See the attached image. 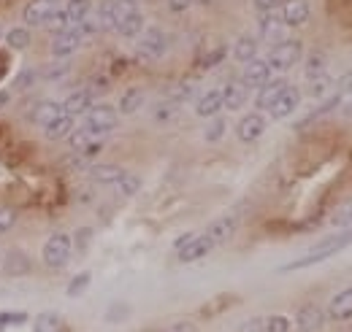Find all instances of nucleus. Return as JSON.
Wrapping results in <instances>:
<instances>
[{
    "label": "nucleus",
    "mask_w": 352,
    "mask_h": 332,
    "mask_svg": "<svg viewBox=\"0 0 352 332\" xmlns=\"http://www.w3.org/2000/svg\"><path fill=\"white\" fill-rule=\"evenodd\" d=\"M82 41H85V38H82V33H79L76 27H68L65 33H57L52 46H49V49H52V57H57V60L71 57V54L82 46Z\"/></svg>",
    "instance_id": "6e6552de"
},
{
    "label": "nucleus",
    "mask_w": 352,
    "mask_h": 332,
    "mask_svg": "<svg viewBox=\"0 0 352 332\" xmlns=\"http://www.w3.org/2000/svg\"><path fill=\"white\" fill-rule=\"evenodd\" d=\"M268 79H271V65H268L265 60H258V57L250 60L247 68H244V73H241V82L247 84L250 89H252V86H263Z\"/></svg>",
    "instance_id": "aec40b11"
},
{
    "label": "nucleus",
    "mask_w": 352,
    "mask_h": 332,
    "mask_svg": "<svg viewBox=\"0 0 352 332\" xmlns=\"http://www.w3.org/2000/svg\"><path fill=\"white\" fill-rule=\"evenodd\" d=\"M212 249H214V241L206 233L204 235H192V241L184 249H179V262H198V259H204Z\"/></svg>",
    "instance_id": "dca6fc26"
},
{
    "label": "nucleus",
    "mask_w": 352,
    "mask_h": 332,
    "mask_svg": "<svg viewBox=\"0 0 352 332\" xmlns=\"http://www.w3.org/2000/svg\"><path fill=\"white\" fill-rule=\"evenodd\" d=\"M68 71H71V68H68L65 62H63V65H46L44 71H41V76H44V79H49V82H54V79L68 76Z\"/></svg>",
    "instance_id": "49530a36"
},
{
    "label": "nucleus",
    "mask_w": 352,
    "mask_h": 332,
    "mask_svg": "<svg viewBox=\"0 0 352 332\" xmlns=\"http://www.w3.org/2000/svg\"><path fill=\"white\" fill-rule=\"evenodd\" d=\"M144 100H146V95H144V89H141V86H131V89H125V92H122V97H120V114L131 117V114H135V111H141Z\"/></svg>",
    "instance_id": "a878e982"
},
{
    "label": "nucleus",
    "mask_w": 352,
    "mask_h": 332,
    "mask_svg": "<svg viewBox=\"0 0 352 332\" xmlns=\"http://www.w3.org/2000/svg\"><path fill=\"white\" fill-rule=\"evenodd\" d=\"M120 122V114H117V108H111V106H92L87 114H85V127H87L89 132L95 135V138H103V135H109L114 127Z\"/></svg>",
    "instance_id": "20e7f679"
},
{
    "label": "nucleus",
    "mask_w": 352,
    "mask_h": 332,
    "mask_svg": "<svg viewBox=\"0 0 352 332\" xmlns=\"http://www.w3.org/2000/svg\"><path fill=\"white\" fill-rule=\"evenodd\" d=\"M0 262H3V257H0Z\"/></svg>",
    "instance_id": "0e129e2a"
},
{
    "label": "nucleus",
    "mask_w": 352,
    "mask_h": 332,
    "mask_svg": "<svg viewBox=\"0 0 352 332\" xmlns=\"http://www.w3.org/2000/svg\"><path fill=\"white\" fill-rule=\"evenodd\" d=\"M0 38H3V30H0Z\"/></svg>",
    "instance_id": "680f3d73"
},
{
    "label": "nucleus",
    "mask_w": 352,
    "mask_h": 332,
    "mask_svg": "<svg viewBox=\"0 0 352 332\" xmlns=\"http://www.w3.org/2000/svg\"><path fill=\"white\" fill-rule=\"evenodd\" d=\"M336 86H339L336 92H339L342 97H344V95H350V92H352V71H350V73H344V76L339 79V84H336Z\"/></svg>",
    "instance_id": "603ef678"
},
{
    "label": "nucleus",
    "mask_w": 352,
    "mask_h": 332,
    "mask_svg": "<svg viewBox=\"0 0 352 332\" xmlns=\"http://www.w3.org/2000/svg\"><path fill=\"white\" fill-rule=\"evenodd\" d=\"M125 176V170L120 165H92L89 167V178L95 181V184H117L120 178Z\"/></svg>",
    "instance_id": "bb28decb"
},
{
    "label": "nucleus",
    "mask_w": 352,
    "mask_h": 332,
    "mask_svg": "<svg viewBox=\"0 0 352 332\" xmlns=\"http://www.w3.org/2000/svg\"><path fill=\"white\" fill-rule=\"evenodd\" d=\"M190 241H192V233H187V235H182V238H179V241H176V244H174V249H176V251H179V249H184V246H187Z\"/></svg>",
    "instance_id": "13d9d810"
},
{
    "label": "nucleus",
    "mask_w": 352,
    "mask_h": 332,
    "mask_svg": "<svg viewBox=\"0 0 352 332\" xmlns=\"http://www.w3.org/2000/svg\"><path fill=\"white\" fill-rule=\"evenodd\" d=\"M0 268L6 270V276H28L30 273V259H28V254L25 251H11L8 257H6V262H0Z\"/></svg>",
    "instance_id": "4be33fe9"
},
{
    "label": "nucleus",
    "mask_w": 352,
    "mask_h": 332,
    "mask_svg": "<svg viewBox=\"0 0 352 332\" xmlns=\"http://www.w3.org/2000/svg\"><path fill=\"white\" fill-rule=\"evenodd\" d=\"M328 324V313L320 305H301L296 313V330L298 332H320Z\"/></svg>",
    "instance_id": "423d86ee"
},
{
    "label": "nucleus",
    "mask_w": 352,
    "mask_h": 332,
    "mask_svg": "<svg viewBox=\"0 0 352 332\" xmlns=\"http://www.w3.org/2000/svg\"><path fill=\"white\" fill-rule=\"evenodd\" d=\"M63 103H54V100H38L30 111V122L38 127H46L49 122H54L57 117H63Z\"/></svg>",
    "instance_id": "a211bd4d"
},
{
    "label": "nucleus",
    "mask_w": 352,
    "mask_h": 332,
    "mask_svg": "<svg viewBox=\"0 0 352 332\" xmlns=\"http://www.w3.org/2000/svg\"><path fill=\"white\" fill-rule=\"evenodd\" d=\"M36 79H38V73H36V71H30V68H25V71H22V73L14 79L11 89H14V92H28V89H33Z\"/></svg>",
    "instance_id": "58836bf2"
},
{
    "label": "nucleus",
    "mask_w": 352,
    "mask_h": 332,
    "mask_svg": "<svg viewBox=\"0 0 352 332\" xmlns=\"http://www.w3.org/2000/svg\"><path fill=\"white\" fill-rule=\"evenodd\" d=\"M176 108H179V103H174V100L157 103V106H155V119H157V122H168V119H174Z\"/></svg>",
    "instance_id": "a19ab883"
},
{
    "label": "nucleus",
    "mask_w": 352,
    "mask_h": 332,
    "mask_svg": "<svg viewBox=\"0 0 352 332\" xmlns=\"http://www.w3.org/2000/svg\"><path fill=\"white\" fill-rule=\"evenodd\" d=\"M166 332H198V327L192 322H179V324H171Z\"/></svg>",
    "instance_id": "6e6d98bb"
},
{
    "label": "nucleus",
    "mask_w": 352,
    "mask_h": 332,
    "mask_svg": "<svg viewBox=\"0 0 352 332\" xmlns=\"http://www.w3.org/2000/svg\"><path fill=\"white\" fill-rule=\"evenodd\" d=\"M89 281H92V276H89L87 270H85V273H79V276L71 281V287H68V297H79L82 292H87Z\"/></svg>",
    "instance_id": "c03bdc74"
},
{
    "label": "nucleus",
    "mask_w": 352,
    "mask_h": 332,
    "mask_svg": "<svg viewBox=\"0 0 352 332\" xmlns=\"http://www.w3.org/2000/svg\"><path fill=\"white\" fill-rule=\"evenodd\" d=\"M44 27H49L52 33H65L68 27H71V19H68V14H65V8H54V14L46 19Z\"/></svg>",
    "instance_id": "72a5a7b5"
},
{
    "label": "nucleus",
    "mask_w": 352,
    "mask_h": 332,
    "mask_svg": "<svg viewBox=\"0 0 352 332\" xmlns=\"http://www.w3.org/2000/svg\"><path fill=\"white\" fill-rule=\"evenodd\" d=\"M65 141H68V146H71L74 152H79V149H85L87 143H92V141H95V135L89 132L87 127L82 125V127H74V132H71Z\"/></svg>",
    "instance_id": "473e14b6"
},
{
    "label": "nucleus",
    "mask_w": 352,
    "mask_h": 332,
    "mask_svg": "<svg viewBox=\"0 0 352 332\" xmlns=\"http://www.w3.org/2000/svg\"><path fill=\"white\" fill-rule=\"evenodd\" d=\"M98 25L100 30H114L117 27V0H106L98 11Z\"/></svg>",
    "instance_id": "c756f323"
},
{
    "label": "nucleus",
    "mask_w": 352,
    "mask_h": 332,
    "mask_svg": "<svg viewBox=\"0 0 352 332\" xmlns=\"http://www.w3.org/2000/svg\"><path fill=\"white\" fill-rule=\"evenodd\" d=\"M71 251H74V238L65 235V233H54L49 235L41 249V259H44L46 268H65L68 259H71Z\"/></svg>",
    "instance_id": "7ed1b4c3"
},
{
    "label": "nucleus",
    "mask_w": 352,
    "mask_h": 332,
    "mask_svg": "<svg viewBox=\"0 0 352 332\" xmlns=\"http://www.w3.org/2000/svg\"><path fill=\"white\" fill-rule=\"evenodd\" d=\"M222 57H225V46H220L217 51H212L209 57H204V60H201V68H212V65H217Z\"/></svg>",
    "instance_id": "09e8293b"
},
{
    "label": "nucleus",
    "mask_w": 352,
    "mask_h": 332,
    "mask_svg": "<svg viewBox=\"0 0 352 332\" xmlns=\"http://www.w3.org/2000/svg\"><path fill=\"white\" fill-rule=\"evenodd\" d=\"M304 73H307V82H309V79H317V76H322V73H325V54H322V51H311V54H309Z\"/></svg>",
    "instance_id": "2f4dec72"
},
{
    "label": "nucleus",
    "mask_w": 352,
    "mask_h": 332,
    "mask_svg": "<svg viewBox=\"0 0 352 332\" xmlns=\"http://www.w3.org/2000/svg\"><path fill=\"white\" fill-rule=\"evenodd\" d=\"M65 14L71 19V27L79 25L82 19H87L89 14H92V0H68L65 3Z\"/></svg>",
    "instance_id": "cd10ccee"
},
{
    "label": "nucleus",
    "mask_w": 352,
    "mask_h": 332,
    "mask_svg": "<svg viewBox=\"0 0 352 332\" xmlns=\"http://www.w3.org/2000/svg\"><path fill=\"white\" fill-rule=\"evenodd\" d=\"M225 130H228V125H225V119H220V117H214L212 119V125L206 127V132H204V138L209 141V143H217L222 135H225Z\"/></svg>",
    "instance_id": "79ce46f5"
},
{
    "label": "nucleus",
    "mask_w": 352,
    "mask_h": 332,
    "mask_svg": "<svg viewBox=\"0 0 352 332\" xmlns=\"http://www.w3.org/2000/svg\"><path fill=\"white\" fill-rule=\"evenodd\" d=\"M166 51H168V36L160 27H149L141 33L138 54L144 60H160V57H166Z\"/></svg>",
    "instance_id": "39448f33"
},
{
    "label": "nucleus",
    "mask_w": 352,
    "mask_h": 332,
    "mask_svg": "<svg viewBox=\"0 0 352 332\" xmlns=\"http://www.w3.org/2000/svg\"><path fill=\"white\" fill-rule=\"evenodd\" d=\"M331 224H333L336 230H347V227H352V200L333 211V216H331Z\"/></svg>",
    "instance_id": "c9c22d12"
},
{
    "label": "nucleus",
    "mask_w": 352,
    "mask_h": 332,
    "mask_svg": "<svg viewBox=\"0 0 352 332\" xmlns=\"http://www.w3.org/2000/svg\"><path fill=\"white\" fill-rule=\"evenodd\" d=\"M14 224H16V211L8 206H0V235H6V233H11L14 230Z\"/></svg>",
    "instance_id": "37998d69"
},
{
    "label": "nucleus",
    "mask_w": 352,
    "mask_h": 332,
    "mask_svg": "<svg viewBox=\"0 0 352 332\" xmlns=\"http://www.w3.org/2000/svg\"><path fill=\"white\" fill-rule=\"evenodd\" d=\"M347 246H352V227L342 230V233H336V235H331V238H325L322 244H317L309 254H304L301 259H296V262H290V265H285L282 270H285V273H290V270L311 268V265H317V262H322V259H328V257L339 254V251L347 249Z\"/></svg>",
    "instance_id": "f257e3e1"
},
{
    "label": "nucleus",
    "mask_w": 352,
    "mask_h": 332,
    "mask_svg": "<svg viewBox=\"0 0 352 332\" xmlns=\"http://www.w3.org/2000/svg\"><path fill=\"white\" fill-rule=\"evenodd\" d=\"M298 103H301V89H296V86H285V92L276 97V103L268 108L271 111V117L274 119H287L296 108H298Z\"/></svg>",
    "instance_id": "9b49d317"
},
{
    "label": "nucleus",
    "mask_w": 352,
    "mask_h": 332,
    "mask_svg": "<svg viewBox=\"0 0 352 332\" xmlns=\"http://www.w3.org/2000/svg\"><path fill=\"white\" fill-rule=\"evenodd\" d=\"M6 43L11 49H28L30 46V33L25 27H14L11 33H6Z\"/></svg>",
    "instance_id": "e433bc0d"
},
{
    "label": "nucleus",
    "mask_w": 352,
    "mask_h": 332,
    "mask_svg": "<svg viewBox=\"0 0 352 332\" xmlns=\"http://www.w3.org/2000/svg\"><path fill=\"white\" fill-rule=\"evenodd\" d=\"M236 332H263V319H250V322H244Z\"/></svg>",
    "instance_id": "864d4df0"
},
{
    "label": "nucleus",
    "mask_w": 352,
    "mask_h": 332,
    "mask_svg": "<svg viewBox=\"0 0 352 332\" xmlns=\"http://www.w3.org/2000/svg\"><path fill=\"white\" fill-rule=\"evenodd\" d=\"M236 230H239V219H236L233 213H228V216H220V219H214V222L209 224L206 235L214 241V246H222V244H228V241L236 235Z\"/></svg>",
    "instance_id": "f8f14e48"
},
{
    "label": "nucleus",
    "mask_w": 352,
    "mask_h": 332,
    "mask_svg": "<svg viewBox=\"0 0 352 332\" xmlns=\"http://www.w3.org/2000/svg\"><path fill=\"white\" fill-rule=\"evenodd\" d=\"M279 14L285 27H304L311 16V8H309V0H285Z\"/></svg>",
    "instance_id": "0eeeda50"
},
{
    "label": "nucleus",
    "mask_w": 352,
    "mask_h": 332,
    "mask_svg": "<svg viewBox=\"0 0 352 332\" xmlns=\"http://www.w3.org/2000/svg\"><path fill=\"white\" fill-rule=\"evenodd\" d=\"M28 316L25 313H0V332L6 327H14V324H25Z\"/></svg>",
    "instance_id": "de8ad7c7"
},
{
    "label": "nucleus",
    "mask_w": 352,
    "mask_h": 332,
    "mask_svg": "<svg viewBox=\"0 0 352 332\" xmlns=\"http://www.w3.org/2000/svg\"><path fill=\"white\" fill-rule=\"evenodd\" d=\"M263 132H265V119L261 114H247L236 125V138L241 143H255L258 138H263Z\"/></svg>",
    "instance_id": "9d476101"
},
{
    "label": "nucleus",
    "mask_w": 352,
    "mask_h": 332,
    "mask_svg": "<svg viewBox=\"0 0 352 332\" xmlns=\"http://www.w3.org/2000/svg\"><path fill=\"white\" fill-rule=\"evenodd\" d=\"M328 89H331V79H328L325 73L317 76V79H309V95H311V97H325Z\"/></svg>",
    "instance_id": "ea45409f"
},
{
    "label": "nucleus",
    "mask_w": 352,
    "mask_h": 332,
    "mask_svg": "<svg viewBox=\"0 0 352 332\" xmlns=\"http://www.w3.org/2000/svg\"><path fill=\"white\" fill-rule=\"evenodd\" d=\"M344 117H350V119H352V103H347V106H344Z\"/></svg>",
    "instance_id": "052dcab7"
},
{
    "label": "nucleus",
    "mask_w": 352,
    "mask_h": 332,
    "mask_svg": "<svg viewBox=\"0 0 352 332\" xmlns=\"http://www.w3.org/2000/svg\"><path fill=\"white\" fill-rule=\"evenodd\" d=\"M89 238H92V230H79V233H76V246H79V251L87 249Z\"/></svg>",
    "instance_id": "5fc2aeb1"
},
{
    "label": "nucleus",
    "mask_w": 352,
    "mask_h": 332,
    "mask_svg": "<svg viewBox=\"0 0 352 332\" xmlns=\"http://www.w3.org/2000/svg\"><path fill=\"white\" fill-rule=\"evenodd\" d=\"M192 95H195V86H192V84H179V86H174V89H171L168 100H174V103H179V106H182V103H184V100H190Z\"/></svg>",
    "instance_id": "a18cd8bd"
},
{
    "label": "nucleus",
    "mask_w": 352,
    "mask_h": 332,
    "mask_svg": "<svg viewBox=\"0 0 352 332\" xmlns=\"http://www.w3.org/2000/svg\"><path fill=\"white\" fill-rule=\"evenodd\" d=\"M290 327H293L290 319L282 313H274V316L263 319V332H290Z\"/></svg>",
    "instance_id": "4c0bfd02"
},
{
    "label": "nucleus",
    "mask_w": 352,
    "mask_h": 332,
    "mask_svg": "<svg viewBox=\"0 0 352 332\" xmlns=\"http://www.w3.org/2000/svg\"><path fill=\"white\" fill-rule=\"evenodd\" d=\"M114 189H117V195H120V198H133V195L141 189V178H138V176H133V173H125V176L114 184Z\"/></svg>",
    "instance_id": "7c9ffc66"
},
{
    "label": "nucleus",
    "mask_w": 352,
    "mask_h": 332,
    "mask_svg": "<svg viewBox=\"0 0 352 332\" xmlns=\"http://www.w3.org/2000/svg\"><path fill=\"white\" fill-rule=\"evenodd\" d=\"M328 319H333V322H350L352 319V287H347V289H342L339 294L331 297Z\"/></svg>",
    "instance_id": "4468645a"
},
{
    "label": "nucleus",
    "mask_w": 352,
    "mask_h": 332,
    "mask_svg": "<svg viewBox=\"0 0 352 332\" xmlns=\"http://www.w3.org/2000/svg\"><path fill=\"white\" fill-rule=\"evenodd\" d=\"M282 30H285V22H282L279 8H276V11H263V14H261V38H263V41L279 43L282 41Z\"/></svg>",
    "instance_id": "f3484780"
},
{
    "label": "nucleus",
    "mask_w": 352,
    "mask_h": 332,
    "mask_svg": "<svg viewBox=\"0 0 352 332\" xmlns=\"http://www.w3.org/2000/svg\"><path fill=\"white\" fill-rule=\"evenodd\" d=\"M301 57H304V43L296 41V38H282L279 43H274V49L268 51L265 62L271 65V71L287 73Z\"/></svg>",
    "instance_id": "f03ea898"
},
{
    "label": "nucleus",
    "mask_w": 352,
    "mask_h": 332,
    "mask_svg": "<svg viewBox=\"0 0 352 332\" xmlns=\"http://www.w3.org/2000/svg\"><path fill=\"white\" fill-rule=\"evenodd\" d=\"M220 92H222V108H228V111H239L247 103V97H250V86L244 82H228Z\"/></svg>",
    "instance_id": "ddd939ff"
},
{
    "label": "nucleus",
    "mask_w": 352,
    "mask_h": 332,
    "mask_svg": "<svg viewBox=\"0 0 352 332\" xmlns=\"http://www.w3.org/2000/svg\"><path fill=\"white\" fill-rule=\"evenodd\" d=\"M339 103H342V95H339V92H336V95H333V97H328V100H325V103H322V106H320V108H314V111H311V114H309L307 119H304V122H301V125H298V127H307V125H311V122H314V119H320V117H325V114H328V111H333V108H336V106H339Z\"/></svg>",
    "instance_id": "f704fd0d"
},
{
    "label": "nucleus",
    "mask_w": 352,
    "mask_h": 332,
    "mask_svg": "<svg viewBox=\"0 0 352 332\" xmlns=\"http://www.w3.org/2000/svg\"><path fill=\"white\" fill-rule=\"evenodd\" d=\"M282 3H285V0H255V8L263 14V11H276Z\"/></svg>",
    "instance_id": "3c124183"
},
{
    "label": "nucleus",
    "mask_w": 352,
    "mask_h": 332,
    "mask_svg": "<svg viewBox=\"0 0 352 332\" xmlns=\"http://www.w3.org/2000/svg\"><path fill=\"white\" fill-rule=\"evenodd\" d=\"M71 132H74V117H68V114L57 117L54 122H49V125L44 127L46 141H65Z\"/></svg>",
    "instance_id": "393cba45"
},
{
    "label": "nucleus",
    "mask_w": 352,
    "mask_h": 332,
    "mask_svg": "<svg viewBox=\"0 0 352 332\" xmlns=\"http://www.w3.org/2000/svg\"><path fill=\"white\" fill-rule=\"evenodd\" d=\"M60 327H63V319L57 313H52V311H44V313H38L33 319L30 332H60Z\"/></svg>",
    "instance_id": "c85d7f7f"
},
{
    "label": "nucleus",
    "mask_w": 352,
    "mask_h": 332,
    "mask_svg": "<svg viewBox=\"0 0 352 332\" xmlns=\"http://www.w3.org/2000/svg\"><path fill=\"white\" fill-rule=\"evenodd\" d=\"M6 106H11V92H8V89H0V111H3Z\"/></svg>",
    "instance_id": "4d7b16f0"
},
{
    "label": "nucleus",
    "mask_w": 352,
    "mask_h": 332,
    "mask_svg": "<svg viewBox=\"0 0 352 332\" xmlns=\"http://www.w3.org/2000/svg\"><path fill=\"white\" fill-rule=\"evenodd\" d=\"M128 313H131V311H128V308H120V311H117V308H114V311H111V313H109V319H122V316H128Z\"/></svg>",
    "instance_id": "bf43d9fd"
},
{
    "label": "nucleus",
    "mask_w": 352,
    "mask_h": 332,
    "mask_svg": "<svg viewBox=\"0 0 352 332\" xmlns=\"http://www.w3.org/2000/svg\"><path fill=\"white\" fill-rule=\"evenodd\" d=\"M54 8H57V0H30L22 11V19H25V25L44 27L46 19L54 14Z\"/></svg>",
    "instance_id": "1a4fd4ad"
},
{
    "label": "nucleus",
    "mask_w": 352,
    "mask_h": 332,
    "mask_svg": "<svg viewBox=\"0 0 352 332\" xmlns=\"http://www.w3.org/2000/svg\"><path fill=\"white\" fill-rule=\"evenodd\" d=\"M220 111H222L220 89H209V92H204V95L198 97V103H195V114H198L201 119H214V117H220Z\"/></svg>",
    "instance_id": "6ab92c4d"
},
{
    "label": "nucleus",
    "mask_w": 352,
    "mask_h": 332,
    "mask_svg": "<svg viewBox=\"0 0 352 332\" xmlns=\"http://www.w3.org/2000/svg\"><path fill=\"white\" fill-rule=\"evenodd\" d=\"M92 106H95V92H92V89H76V92H71V95L65 97L63 111H65L68 117H79V114H87Z\"/></svg>",
    "instance_id": "2eb2a0df"
},
{
    "label": "nucleus",
    "mask_w": 352,
    "mask_h": 332,
    "mask_svg": "<svg viewBox=\"0 0 352 332\" xmlns=\"http://www.w3.org/2000/svg\"><path fill=\"white\" fill-rule=\"evenodd\" d=\"M122 38H135V36H141L144 33V16L133 8L131 14H125L120 22H117V27H114Z\"/></svg>",
    "instance_id": "b1692460"
},
{
    "label": "nucleus",
    "mask_w": 352,
    "mask_h": 332,
    "mask_svg": "<svg viewBox=\"0 0 352 332\" xmlns=\"http://www.w3.org/2000/svg\"><path fill=\"white\" fill-rule=\"evenodd\" d=\"M195 0H168V11L171 14H184L187 8H192Z\"/></svg>",
    "instance_id": "8fccbe9b"
},
{
    "label": "nucleus",
    "mask_w": 352,
    "mask_h": 332,
    "mask_svg": "<svg viewBox=\"0 0 352 332\" xmlns=\"http://www.w3.org/2000/svg\"><path fill=\"white\" fill-rule=\"evenodd\" d=\"M230 54H233V60L247 65L250 60L258 57V38L255 36H239L236 43H233V49H230Z\"/></svg>",
    "instance_id": "5701e85b"
},
{
    "label": "nucleus",
    "mask_w": 352,
    "mask_h": 332,
    "mask_svg": "<svg viewBox=\"0 0 352 332\" xmlns=\"http://www.w3.org/2000/svg\"><path fill=\"white\" fill-rule=\"evenodd\" d=\"M128 3H135V0H128Z\"/></svg>",
    "instance_id": "e2e57ef3"
},
{
    "label": "nucleus",
    "mask_w": 352,
    "mask_h": 332,
    "mask_svg": "<svg viewBox=\"0 0 352 332\" xmlns=\"http://www.w3.org/2000/svg\"><path fill=\"white\" fill-rule=\"evenodd\" d=\"M285 86H287V82H285V79H268L263 86H258L255 106H258V108H263V111H268V108L276 103V97L285 92Z\"/></svg>",
    "instance_id": "412c9836"
}]
</instances>
